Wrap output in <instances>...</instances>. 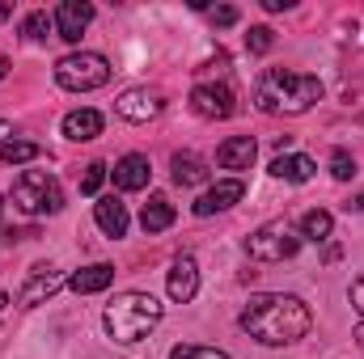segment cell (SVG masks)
<instances>
[{
  "instance_id": "cell-1",
  "label": "cell",
  "mask_w": 364,
  "mask_h": 359,
  "mask_svg": "<svg viewBox=\"0 0 364 359\" xmlns=\"http://www.w3.org/2000/svg\"><path fill=\"white\" fill-rule=\"evenodd\" d=\"M309 326H314V313L292 292L250 296V304L242 309V330L263 347H292V343H301L309 334Z\"/></svg>"
},
{
  "instance_id": "cell-2",
  "label": "cell",
  "mask_w": 364,
  "mask_h": 359,
  "mask_svg": "<svg viewBox=\"0 0 364 359\" xmlns=\"http://www.w3.org/2000/svg\"><path fill=\"white\" fill-rule=\"evenodd\" d=\"M255 101L263 114H305L322 101V81L292 68H267L255 85Z\"/></svg>"
},
{
  "instance_id": "cell-3",
  "label": "cell",
  "mask_w": 364,
  "mask_h": 359,
  "mask_svg": "<svg viewBox=\"0 0 364 359\" xmlns=\"http://www.w3.org/2000/svg\"><path fill=\"white\" fill-rule=\"evenodd\" d=\"M102 321H106V334L114 343L132 347V343H140L161 321V300L149 296V292H123V296H114L106 304V317Z\"/></svg>"
},
{
  "instance_id": "cell-4",
  "label": "cell",
  "mask_w": 364,
  "mask_h": 359,
  "mask_svg": "<svg viewBox=\"0 0 364 359\" xmlns=\"http://www.w3.org/2000/svg\"><path fill=\"white\" fill-rule=\"evenodd\" d=\"M13 207L26 211V216H55L64 207V190L55 174L47 170H26L21 178L13 182Z\"/></svg>"
},
{
  "instance_id": "cell-5",
  "label": "cell",
  "mask_w": 364,
  "mask_h": 359,
  "mask_svg": "<svg viewBox=\"0 0 364 359\" xmlns=\"http://www.w3.org/2000/svg\"><path fill=\"white\" fill-rule=\"evenodd\" d=\"M55 81L73 93H90V89H102L110 81V60L102 51H73L55 64Z\"/></svg>"
},
{
  "instance_id": "cell-6",
  "label": "cell",
  "mask_w": 364,
  "mask_h": 359,
  "mask_svg": "<svg viewBox=\"0 0 364 359\" xmlns=\"http://www.w3.org/2000/svg\"><path fill=\"white\" fill-rule=\"evenodd\" d=\"M296 250H301V233H296L288 220H272V224L255 228L250 241H246V254H250L255 263H284V258H292Z\"/></svg>"
},
{
  "instance_id": "cell-7",
  "label": "cell",
  "mask_w": 364,
  "mask_h": 359,
  "mask_svg": "<svg viewBox=\"0 0 364 359\" xmlns=\"http://www.w3.org/2000/svg\"><path fill=\"white\" fill-rule=\"evenodd\" d=\"M114 110H119V118H127V123H153V118L166 110V93H161V89H149V85H140V89L119 93Z\"/></svg>"
},
{
  "instance_id": "cell-8",
  "label": "cell",
  "mask_w": 364,
  "mask_h": 359,
  "mask_svg": "<svg viewBox=\"0 0 364 359\" xmlns=\"http://www.w3.org/2000/svg\"><path fill=\"white\" fill-rule=\"evenodd\" d=\"M191 110L199 114V118H229L233 110H237V97L229 85H195L191 89Z\"/></svg>"
},
{
  "instance_id": "cell-9",
  "label": "cell",
  "mask_w": 364,
  "mask_h": 359,
  "mask_svg": "<svg viewBox=\"0 0 364 359\" xmlns=\"http://www.w3.org/2000/svg\"><path fill=\"white\" fill-rule=\"evenodd\" d=\"M51 21H55V34H60L64 43H81L85 26L93 21V4H85V0H64Z\"/></svg>"
},
{
  "instance_id": "cell-10",
  "label": "cell",
  "mask_w": 364,
  "mask_h": 359,
  "mask_svg": "<svg viewBox=\"0 0 364 359\" xmlns=\"http://www.w3.org/2000/svg\"><path fill=\"white\" fill-rule=\"evenodd\" d=\"M242 194H246V182H242V178L216 182V186H208V190L195 199V216H216V211H229Z\"/></svg>"
},
{
  "instance_id": "cell-11",
  "label": "cell",
  "mask_w": 364,
  "mask_h": 359,
  "mask_svg": "<svg viewBox=\"0 0 364 359\" xmlns=\"http://www.w3.org/2000/svg\"><path fill=\"white\" fill-rule=\"evenodd\" d=\"M166 287H170V300H174V304L195 300V292H199V267H195V258H191V254H182L178 263L170 267Z\"/></svg>"
},
{
  "instance_id": "cell-12",
  "label": "cell",
  "mask_w": 364,
  "mask_h": 359,
  "mask_svg": "<svg viewBox=\"0 0 364 359\" xmlns=\"http://www.w3.org/2000/svg\"><path fill=\"white\" fill-rule=\"evenodd\" d=\"M255 140L250 136H229L220 148H216V165L220 170H233V174H242V170H250L255 165Z\"/></svg>"
},
{
  "instance_id": "cell-13",
  "label": "cell",
  "mask_w": 364,
  "mask_h": 359,
  "mask_svg": "<svg viewBox=\"0 0 364 359\" xmlns=\"http://www.w3.org/2000/svg\"><path fill=\"white\" fill-rule=\"evenodd\" d=\"M93 220H97V228L106 233V237H123L127 233V203L123 199H114V194H102L97 203H93Z\"/></svg>"
},
{
  "instance_id": "cell-14",
  "label": "cell",
  "mask_w": 364,
  "mask_h": 359,
  "mask_svg": "<svg viewBox=\"0 0 364 359\" xmlns=\"http://www.w3.org/2000/svg\"><path fill=\"white\" fill-rule=\"evenodd\" d=\"M149 178H153V165H149L144 153H127V157L114 165V186H119V190H144Z\"/></svg>"
},
{
  "instance_id": "cell-15",
  "label": "cell",
  "mask_w": 364,
  "mask_h": 359,
  "mask_svg": "<svg viewBox=\"0 0 364 359\" xmlns=\"http://www.w3.org/2000/svg\"><path fill=\"white\" fill-rule=\"evenodd\" d=\"M60 283H64V275H60V270L34 267V275L26 279V287H21V296H17V300H21L26 309H30V304H43L51 292H60Z\"/></svg>"
},
{
  "instance_id": "cell-16",
  "label": "cell",
  "mask_w": 364,
  "mask_h": 359,
  "mask_svg": "<svg viewBox=\"0 0 364 359\" xmlns=\"http://www.w3.org/2000/svg\"><path fill=\"white\" fill-rule=\"evenodd\" d=\"M102 127H106V118L97 114V110H68L64 114V136L68 140H77V144H85V140H97L102 136Z\"/></svg>"
},
{
  "instance_id": "cell-17",
  "label": "cell",
  "mask_w": 364,
  "mask_h": 359,
  "mask_svg": "<svg viewBox=\"0 0 364 359\" xmlns=\"http://www.w3.org/2000/svg\"><path fill=\"white\" fill-rule=\"evenodd\" d=\"M114 283V267H106V263H93V267H81L73 279H68V287L73 292H81V296H93V292H106Z\"/></svg>"
},
{
  "instance_id": "cell-18",
  "label": "cell",
  "mask_w": 364,
  "mask_h": 359,
  "mask_svg": "<svg viewBox=\"0 0 364 359\" xmlns=\"http://www.w3.org/2000/svg\"><path fill=\"white\" fill-rule=\"evenodd\" d=\"M170 170H174V182L178 186H203L208 182V161L199 153H174Z\"/></svg>"
},
{
  "instance_id": "cell-19",
  "label": "cell",
  "mask_w": 364,
  "mask_h": 359,
  "mask_svg": "<svg viewBox=\"0 0 364 359\" xmlns=\"http://www.w3.org/2000/svg\"><path fill=\"white\" fill-rule=\"evenodd\" d=\"M174 224V203L166 199V194H153L149 203H144V211H140V228L144 233H166Z\"/></svg>"
},
{
  "instance_id": "cell-20",
  "label": "cell",
  "mask_w": 364,
  "mask_h": 359,
  "mask_svg": "<svg viewBox=\"0 0 364 359\" xmlns=\"http://www.w3.org/2000/svg\"><path fill=\"white\" fill-rule=\"evenodd\" d=\"M272 174L284 182H309L318 174V165L309 161V157H301V153H292V157H275L272 161Z\"/></svg>"
},
{
  "instance_id": "cell-21",
  "label": "cell",
  "mask_w": 364,
  "mask_h": 359,
  "mask_svg": "<svg viewBox=\"0 0 364 359\" xmlns=\"http://www.w3.org/2000/svg\"><path fill=\"white\" fill-rule=\"evenodd\" d=\"M331 228H335V220H331V211H322V207L305 211V216H301V224H296L301 241H326V237H331Z\"/></svg>"
},
{
  "instance_id": "cell-22",
  "label": "cell",
  "mask_w": 364,
  "mask_h": 359,
  "mask_svg": "<svg viewBox=\"0 0 364 359\" xmlns=\"http://www.w3.org/2000/svg\"><path fill=\"white\" fill-rule=\"evenodd\" d=\"M38 153H43V148H38L34 140H9V144L0 148V161H4V165H26V161H38Z\"/></svg>"
},
{
  "instance_id": "cell-23",
  "label": "cell",
  "mask_w": 364,
  "mask_h": 359,
  "mask_svg": "<svg viewBox=\"0 0 364 359\" xmlns=\"http://www.w3.org/2000/svg\"><path fill=\"white\" fill-rule=\"evenodd\" d=\"M51 26H55V21H51V17H47V13H43V9H34V13H30V17H26V21H21V34H26V38H30V43H43V38H47V30H51Z\"/></svg>"
},
{
  "instance_id": "cell-24",
  "label": "cell",
  "mask_w": 364,
  "mask_h": 359,
  "mask_svg": "<svg viewBox=\"0 0 364 359\" xmlns=\"http://www.w3.org/2000/svg\"><path fill=\"white\" fill-rule=\"evenodd\" d=\"M170 359H229L225 351H216V347H199V343H182L170 351Z\"/></svg>"
},
{
  "instance_id": "cell-25",
  "label": "cell",
  "mask_w": 364,
  "mask_h": 359,
  "mask_svg": "<svg viewBox=\"0 0 364 359\" xmlns=\"http://www.w3.org/2000/svg\"><path fill=\"white\" fill-rule=\"evenodd\" d=\"M106 174H110V170H106L102 161H90V165H85V174H81V194H97V190H102V182H106Z\"/></svg>"
},
{
  "instance_id": "cell-26",
  "label": "cell",
  "mask_w": 364,
  "mask_h": 359,
  "mask_svg": "<svg viewBox=\"0 0 364 359\" xmlns=\"http://www.w3.org/2000/svg\"><path fill=\"white\" fill-rule=\"evenodd\" d=\"M272 30H267V26H250V34H246V47H250V51H255V55H267V51H272Z\"/></svg>"
},
{
  "instance_id": "cell-27",
  "label": "cell",
  "mask_w": 364,
  "mask_h": 359,
  "mask_svg": "<svg viewBox=\"0 0 364 359\" xmlns=\"http://www.w3.org/2000/svg\"><path fill=\"white\" fill-rule=\"evenodd\" d=\"M331 174H335V182H348L356 174V161H352L343 148H335V153H331Z\"/></svg>"
},
{
  "instance_id": "cell-28",
  "label": "cell",
  "mask_w": 364,
  "mask_h": 359,
  "mask_svg": "<svg viewBox=\"0 0 364 359\" xmlns=\"http://www.w3.org/2000/svg\"><path fill=\"white\" fill-rule=\"evenodd\" d=\"M348 300H352V309L360 313V321H364V279H356V283H352V292H348Z\"/></svg>"
},
{
  "instance_id": "cell-29",
  "label": "cell",
  "mask_w": 364,
  "mask_h": 359,
  "mask_svg": "<svg viewBox=\"0 0 364 359\" xmlns=\"http://www.w3.org/2000/svg\"><path fill=\"white\" fill-rule=\"evenodd\" d=\"M212 21H216V26H233V21H237V9H233V4H220V9L212 13Z\"/></svg>"
},
{
  "instance_id": "cell-30",
  "label": "cell",
  "mask_w": 364,
  "mask_h": 359,
  "mask_svg": "<svg viewBox=\"0 0 364 359\" xmlns=\"http://www.w3.org/2000/svg\"><path fill=\"white\" fill-rule=\"evenodd\" d=\"M263 9L267 13H284V9H292V0H263Z\"/></svg>"
},
{
  "instance_id": "cell-31",
  "label": "cell",
  "mask_w": 364,
  "mask_h": 359,
  "mask_svg": "<svg viewBox=\"0 0 364 359\" xmlns=\"http://www.w3.org/2000/svg\"><path fill=\"white\" fill-rule=\"evenodd\" d=\"M9 140H13V123H9V118H0V148H4Z\"/></svg>"
},
{
  "instance_id": "cell-32",
  "label": "cell",
  "mask_w": 364,
  "mask_h": 359,
  "mask_svg": "<svg viewBox=\"0 0 364 359\" xmlns=\"http://www.w3.org/2000/svg\"><path fill=\"white\" fill-rule=\"evenodd\" d=\"M348 207H352V211H364V194H356V199H352Z\"/></svg>"
},
{
  "instance_id": "cell-33",
  "label": "cell",
  "mask_w": 364,
  "mask_h": 359,
  "mask_svg": "<svg viewBox=\"0 0 364 359\" xmlns=\"http://www.w3.org/2000/svg\"><path fill=\"white\" fill-rule=\"evenodd\" d=\"M4 77H9V60L0 55V81H4Z\"/></svg>"
},
{
  "instance_id": "cell-34",
  "label": "cell",
  "mask_w": 364,
  "mask_h": 359,
  "mask_svg": "<svg viewBox=\"0 0 364 359\" xmlns=\"http://www.w3.org/2000/svg\"><path fill=\"white\" fill-rule=\"evenodd\" d=\"M356 343H360V351H364V321L356 326Z\"/></svg>"
},
{
  "instance_id": "cell-35",
  "label": "cell",
  "mask_w": 364,
  "mask_h": 359,
  "mask_svg": "<svg viewBox=\"0 0 364 359\" xmlns=\"http://www.w3.org/2000/svg\"><path fill=\"white\" fill-rule=\"evenodd\" d=\"M9 13H13V9H9V4H0V21H4V17H9Z\"/></svg>"
},
{
  "instance_id": "cell-36",
  "label": "cell",
  "mask_w": 364,
  "mask_h": 359,
  "mask_svg": "<svg viewBox=\"0 0 364 359\" xmlns=\"http://www.w3.org/2000/svg\"><path fill=\"white\" fill-rule=\"evenodd\" d=\"M4 304H9V296H4V292H0V309H4Z\"/></svg>"
}]
</instances>
